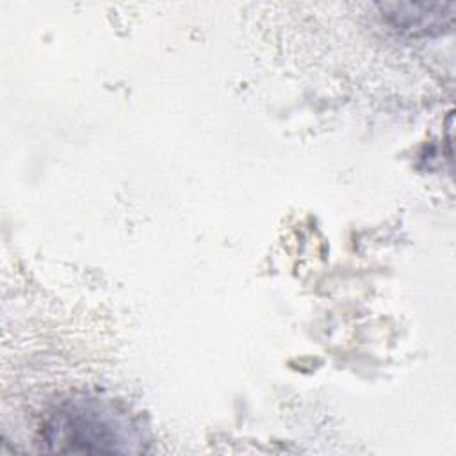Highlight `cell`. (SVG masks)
Listing matches in <instances>:
<instances>
[{
  "label": "cell",
  "instance_id": "6da1fadb",
  "mask_svg": "<svg viewBox=\"0 0 456 456\" xmlns=\"http://www.w3.org/2000/svg\"><path fill=\"white\" fill-rule=\"evenodd\" d=\"M50 431V442L68 444L69 449L80 445L84 451H105L103 444L125 442L119 419H114L112 411L98 408L94 403L62 410Z\"/></svg>",
  "mask_w": 456,
  "mask_h": 456
}]
</instances>
